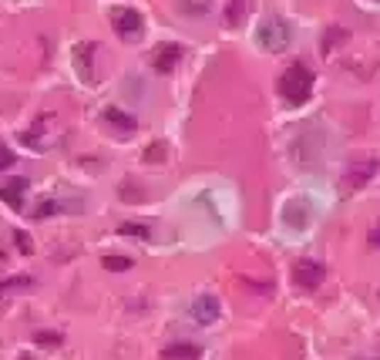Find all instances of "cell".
Wrapping results in <instances>:
<instances>
[{
  "instance_id": "obj_1",
  "label": "cell",
  "mask_w": 380,
  "mask_h": 360,
  "mask_svg": "<svg viewBox=\"0 0 380 360\" xmlns=\"http://www.w3.org/2000/svg\"><path fill=\"white\" fill-rule=\"evenodd\" d=\"M310 91H313V71L306 65H300V61L290 65L283 75H279V94H283L290 104H296V108L310 98Z\"/></svg>"
},
{
  "instance_id": "obj_2",
  "label": "cell",
  "mask_w": 380,
  "mask_h": 360,
  "mask_svg": "<svg viewBox=\"0 0 380 360\" xmlns=\"http://www.w3.org/2000/svg\"><path fill=\"white\" fill-rule=\"evenodd\" d=\"M290 40H293L290 27L283 24L279 17H273V21H266V24L259 27V48H263V51H269V54L286 51V48H290Z\"/></svg>"
},
{
  "instance_id": "obj_3",
  "label": "cell",
  "mask_w": 380,
  "mask_h": 360,
  "mask_svg": "<svg viewBox=\"0 0 380 360\" xmlns=\"http://www.w3.org/2000/svg\"><path fill=\"white\" fill-rule=\"evenodd\" d=\"M112 24L114 31L121 34L125 40H139L141 38V13L139 11H128V7H118V11H112Z\"/></svg>"
},
{
  "instance_id": "obj_4",
  "label": "cell",
  "mask_w": 380,
  "mask_h": 360,
  "mask_svg": "<svg viewBox=\"0 0 380 360\" xmlns=\"http://www.w3.org/2000/svg\"><path fill=\"white\" fill-rule=\"evenodd\" d=\"M293 276H296V283L303 286V290H317V286L327 280V270L320 266L317 259H300V263L293 266Z\"/></svg>"
},
{
  "instance_id": "obj_5",
  "label": "cell",
  "mask_w": 380,
  "mask_h": 360,
  "mask_svg": "<svg viewBox=\"0 0 380 360\" xmlns=\"http://www.w3.org/2000/svg\"><path fill=\"white\" fill-rule=\"evenodd\" d=\"M377 168H380V162L377 158H367V162H360V165H354L347 175H343V189L350 192V189H360V185H367L374 175H377Z\"/></svg>"
},
{
  "instance_id": "obj_6",
  "label": "cell",
  "mask_w": 380,
  "mask_h": 360,
  "mask_svg": "<svg viewBox=\"0 0 380 360\" xmlns=\"http://www.w3.org/2000/svg\"><path fill=\"white\" fill-rule=\"evenodd\" d=\"M192 320L209 327V323L219 320V300L216 296H199L195 303H192Z\"/></svg>"
},
{
  "instance_id": "obj_7",
  "label": "cell",
  "mask_w": 380,
  "mask_h": 360,
  "mask_svg": "<svg viewBox=\"0 0 380 360\" xmlns=\"http://www.w3.org/2000/svg\"><path fill=\"white\" fill-rule=\"evenodd\" d=\"M178 58H182V48L178 44H162V48H155V54H152V65H155V71H172V67L178 65Z\"/></svg>"
},
{
  "instance_id": "obj_8",
  "label": "cell",
  "mask_w": 380,
  "mask_h": 360,
  "mask_svg": "<svg viewBox=\"0 0 380 360\" xmlns=\"http://www.w3.org/2000/svg\"><path fill=\"white\" fill-rule=\"evenodd\" d=\"M24 189H27V179H7L0 185V199L11 209H21L24 206Z\"/></svg>"
},
{
  "instance_id": "obj_9",
  "label": "cell",
  "mask_w": 380,
  "mask_h": 360,
  "mask_svg": "<svg viewBox=\"0 0 380 360\" xmlns=\"http://www.w3.org/2000/svg\"><path fill=\"white\" fill-rule=\"evenodd\" d=\"M222 17H226L229 27H242L246 24V17H249V0H229Z\"/></svg>"
},
{
  "instance_id": "obj_10",
  "label": "cell",
  "mask_w": 380,
  "mask_h": 360,
  "mask_svg": "<svg viewBox=\"0 0 380 360\" xmlns=\"http://www.w3.org/2000/svg\"><path fill=\"white\" fill-rule=\"evenodd\" d=\"M199 354H202V350L192 347V344H172V347L162 350L165 360H199Z\"/></svg>"
},
{
  "instance_id": "obj_11",
  "label": "cell",
  "mask_w": 380,
  "mask_h": 360,
  "mask_svg": "<svg viewBox=\"0 0 380 360\" xmlns=\"http://www.w3.org/2000/svg\"><path fill=\"white\" fill-rule=\"evenodd\" d=\"M104 121H108V125H114V129H121V131L135 129V118L125 115V111H118V108H108V111H104Z\"/></svg>"
},
{
  "instance_id": "obj_12",
  "label": "cell",
  "mask_w": 380,
  "mask_h": 360,
  "mask_svg": "<svg viewBox=\"0 0 380 360\" xmlns=\"http://www.w3.org/2000/svg\"><path fill=\"white\" fill-rule=\"evenodd\" d=\"M104 270H112V273H121V270H131V259L128 256H104Z\"/></svg>"
},
{
  "instance_id": "obj_13",
  "label": "cell",
  "mask_w": 380,
  "mask_h": 360,
  "mask_svg": "<svg viewBox=\"0 0 380 360\" xmlns=\"http://www.w3.org/2000/svg\"><path fill=\"white\" fill-rule=\"evenodd\" d=\"M286 216H290V219H286L290 226H300V229L306 226V209H303V206L296 209V202H293V206H286Z\"/></svg>"
},
{
  "instance_id": "obj_14",
  "label": "cell",
  "mask_w": 380,
  "mask_h": 360,
  "mask_svg": "<svg viewBox=\"0 0 380 360\" xmlns=\"http://www.w3.org/2000/svg\"><path fill=\"white\" fill-rule=\"evenodd\" d=\"M31 286V276H17V280H4L0 283V293H11V290H27Z\"/></svg>"
},
{
  "instance_id": "obj_15",
  "label": "cell",
  "mask_w": 380,
  "mask_h": 360,
  "mask_svg": "<svg viewBox=\"0 0 380 360\" xmlns=\"http://www.w3.org/2000/svg\"><path fill=\"white\" fill-rule=\"evenodd\" d=\"M91 54H94V44H85V48H77V58H81V71L91 77Z\"/></svg>"
},
{
  "instance_id": "obj_16",
  "label": "cell",
  "mask_w": 380,
  "mask_h": 360,
  "mask_svg": "<svg viewBox=\"0 0 380 360\" xmlns=\"http://www.w3.org/2000/svg\"><path fill=\"white\" fill-rule=\"evenodd\" d=\"M58 202H54V199H48V202H40L38 206V212H34V219H48V216H54V212H58Z\"/></svg>"
},
{
  "instance_id": "obj_17",
  "label": "cell",
  "mask_w": 380,
  "mask_h": 360,
  "mask_svg": "<svg viewBox=\"0 0 380 360\" xmlns=\"http://www.w3.org/2000/svg\"><path fill=\"white\" fill-rule=\"evenodd\" d=\"M121 236H139V239H145L148 229H145V226H135V222H125V226H121Z\"/></svg>"
},
{
  "instance_id": "obj_18",
  "label": "cell",
  "mask_w": 380,
  "mask_h": 360,
  "mask_svg": "<svg viewBox=\"0 0 380 360\" xmlns=\"http://www.w3.org/2000/svg\"><path fill=\"white\" fill-rule=\"evenodd\" d=\"M145 158H148V162H162V158H165V142H155L152 148L145 152Z\"/></svg>"
},
{
  "instance_id": "obj_19",
  "label": "cell",
  "mask_w": 380,
  "mask_h": 360,
  "mask_svg": "<svg viewBox=\"0 0 380 360\" xmlns=\"http://www.w3.org/2000/svg\"><path fill=\"white\" fill-rule=\"evenodd\" d=\"M121 199H125V202H139V199H141V189L135 192V185H131V182H125V185H121Z\"/></svg>"
},
{
  "instance_id": "obj_20",
  "label": "cell",
  "mask_w": 380,
  "mask_h": 360,
  "mask_svg": "<svg viewBox=\"0 0 380 360\" xmlns=\"http://www.w3.org/2000/svg\"><path fill=\"white\" fill-rule=\"evenodd\" d=\"M13 239H17V246H21V253H31V249H34V243L27 239V232H13Z\"/></svg>"
},
{
  "instance_id": "obj_21",
  "label": "cell",
  "mask_w": 380,
  "mask_h": 360,
  "mask_svg": "<svg viewBox=\"0 0 380 360\" xmlns=\"http://www.w3.org/2000/svg\"><path fill=\"white\" fill-rule=\"evenodd\" d=\"M11 165H13V152L0 145V172H4V168H11Z\"/></svg>"
},
{
  "instance_id": "obj_22",
  "label": "cell",
  "mask_w": 380,
  "mask_h": 360,
  "mask_svg": "<svg viewBox=\"0 0 380 360\" xmlns=\"http://www.w3.org/2000/svg\"><path fill=\"white\" fill-rule=\"evenodd\" d=\"M38 344H61V334H38Z\"/></svg>"
},
{
  "instance_id": "obj_23",
  "label": "cell",
  "mask_w": 380,
  "mask_h": 360,
  "mask_svg": "<svg viewBox=\"0 0 380 360\" xmlns=\"http://www.w3.org/2000/svg\"><path fill=\"white\" fill-rule=\"evenodd\" d=\"M370 246H380V226L374 232H370Z\"/></svg>"
},
{
  "instance_id": "obj_24",
  "label": "cell",
  "mask_w": 380,
  "mask_h": 360,
  "mask_svg": "<svg viewBox=\"0 0 380 360\" xmlns=\"http://www.w3.org/2000/svg\"><path fill=\"white\" fill-rule=\"evenodd\" d=\"M21 360H31V357H21Z\"/></svg>"
},
{
  "instance_id": "obj_25",
  "label": "cell",
  "mask_w": 380,
  "mask_h": 360,
  "mask_svg": "<svg viewBox=\"0 0 380 360\" xmlns=\"http://www.w3.org/2000/svg\"><path fill=\"white\" fill-rule=\"evenodd\" d=\"M377 4H380V0H377Z\"/></svg>"
}]
</instances>
